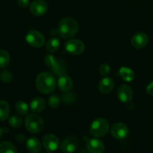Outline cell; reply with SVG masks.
Segmentation results:
<instances>
[{
  "instance_id": "obj_1",
  "label": "cell",
  "mask_w": 153,
  "mask_h": 153,
  "mask_svg": "<svg viewBox=\"0 0 153 153\" xmlns=\"http://www.w3.org/2000/svg\"><path fill=\"white\" fill-rule=\"evenodd\" d=\"M35 86L40 93L49 94L55 91L56 88V81L52 73L43 72L36 77Z\"/></svg>"
},
{
  "instance_id": "obj_2",
  "label": "cell",
  "mask_w": 153,
  "mask_h": 153,
  "mask_svg": "<svg viewBox=\"0 0 153 153\" xmlns=\"http://www.w3.org/2000/svg\"><path fill=\"white\" fill-rule=\"evenodd\" d=\"M79 30V25L72 17L63 18L58 25V32L62 38L70 39L76 35Z\"/></svg>"
},
{
  "instance_id": "obj_3",
  "label": "cell",
  "mask_w": 153,
  "mask_h": 153,
  "mask_svg": "<svg viewBox=\"0 0 153 153\" xmlns=\"http://www.w3.org/2000/svg\"><path fill=\"white\" fill-rule=\"evenodd\" d=\"M110 124L106 119L102 117L97 118L93 121L90 126V133L96 137H104L108 132Z\"/></svg>"
},
{
  "instance_id": "obj_4",
  "label": "cell",
  "mask_w": 153,
  "mask_h": 153,
  "mask_svg": "<svg viewBox=\"0 0 153 153\" xmlns=\"http://www.w3.org/2000/svg\"><path fill=\"white\" fill-rule=\"evenodd\" d=\"M25 126L26 129L32 134H37L43 130L44 122L39 115L36 114H30L25 120Z\"/></svg>"
},
{
  "instance_id": "obj_5",
  "label": "cell",
  "mask_w": 153,
  "mask_h": 153,
  "mask_svg": "<svg viewBox=\"0 0 153 153\" xmlns=\"http://www.w3.org/2000/svg\"><path fill=\"white\" fill-rule=\"evenodd\" d=\"M25 40L30 46L35 48L42 47L45 43L44 36L37 30H30L25 36Z\"/></svg>"
},
{
  "instance_id": "obj_6",
  "label": "cell",
  "mask_w": 153,
  "mask_h": 153,
  "mask_svg": "<svg viewBox=\"0 0 153 153\" xmlns=\"http://www.w3.org/2000/svg\"><path fill=\"white\" fill-rule=\"evenodd\" d=\"M85 44L79 39H70L65 43V49L71 55H78L85 51Z\"/></svg>"
},
{
  "instance_id": "obj_7",
  "label": "cell",
  "mask_w": 153,
  "mask_h": 153,
  "mask_svg": "<svg viewBox=\"0 0 153 153\" xmlns=\"http://www.w3.org/2000/svg\"><path fill=\"white\" fill-rule=\"evenodd\" d=\"M111 134L112 137L117 140H123L128 137L129 130L127 126L123 123H117L112 126L111 128Z\"/></svg>"
},
{
  "instance_id": "obj_8",
  "label": "cell",
  "mask_w": 153,
  "mask_h": 153,
  "mask_svg": "<svg viewBox=\"0 0 153 153\" xmlns=\"http://www.w3.org/2000/svg\"><path fill=\"white\" fill-rule=\"evenodd\" d=\"M30 11L36 16L44 15L48 10V4L43 0H34L29 5Z\"/></svg>"
},
{
  "instance_id": "obj_9",
  "label": "cell",
  "mask_w": 153,
  "mask_h": 153,
  "mask_svg": "<svg viewBox=\"0 0 153 153\" xmlns=\"http://www.w3.org/2000/svg\"><path fill=\"white\" fill-rule=\"evenodd\" d=\"M42 144L48 152H54L59 146V140L52 134H47L43 137Z\"/></svg>"
},
{
  "instance_id": "obj_10",
  "label": "cell",
  "mask_w": 153,
  "mask_h": 153,
  "mask_svg": "<svg viewBox=\"0 0 153 153\" xmlns=\"http://www.w3.org/2000/svg\"><path fill=\"white\" fill-rule=\"evenodd\" d=\"M149 42V37L146 33H136L131 40V45L136 49H142L147 45Z\"/></svg>"
},
{
  "instance_id": "obj_11",
  "label": "cell",
  "mask_w": 153,
  "mask_h": 153,
  "mask_svg": "<svg viewBox=\"0 0 153 153\" xmlns=\"http://www.w3.org/2000/svg\"><path fill=\"white\" fill-rule=\"evenodd\" d=\"M118 99L122 102H128L133 98V91L131 87L127 85H122L117 91Z\"/></svg>"
},
{
  "instance_id": "obj_12",
  "label": "cell",
  "mask_w": 153,
  "mask_h": 153,
  "mask_svg": "<svg viewBox=\"0 0 153 153\" xmlns=\"http://www.w3.org/2000/svg\"><path fill=\"white\" fill-rule=\"evenodd\" d=\"M86 146L90 153H103L105 151L104 143L99 139H90L87 141Z\"/></svg>"
},
{
  "instance_id": "obj_13",
  "label": "cell",
  "mask_w": 153,
  "mask_h": 153,
  "mask_svg": "<svg viewBox=\"0 0 153 153\" xmlns=\"http://www.w3.org/2000/svg\"><path fill=\"white\" fill-rule=\"evenodd\" d=\"M78 148V140L74 137H69L64 140L61 145L62 152L67 153H73Z\"/></svg>"
},
{
  "instance_id": "obj_14",
  "label": "cell",
  "mask_w": 153,
  "mask_h": 153,
  "mask_svg": "<svg viewBox=\"0 0 153 153\" xmlns=\"http://www.w3.org/2000/svg\"><path fill=\"white\" fill-rule=\"evenodd\" d=\"M57 84H58L59 89L63 92H69L72 89L73 85V82L71 78L65 74L58 78Z\"/></svg>"
},
{
  "instance_id": "obj_15",
  "label": "cell",
  "mask_w": 153,
  "mask_h": 153,
  "mask_svg": "<svg viewBox=\"0 0 153 153\" xmlns=\"http://www.w3.org/2000/svg\"><path fill=\"white\" fill-rule=\"evenodd\" d=\"M114 87V83L111 78L105 77L99 83V91L103 94H107L111 92Z\"/></svg>"
},
{
  "instance_id": "obj_16",
  "label": "cell",
  "mask_w": 153,
  "mask_h": 153,
  "mask_svg": "<svg viewBox=\"0 0 153 153\" xmlns=\"http://www.w3.org/2000/svg\"><path fill=\"white\" fill-rule=\"evenodd\" d=\"M26 149L31 153H39L41 151L42 145L37 137H31L27 140L26 141Z\"/></svg>"
},
{
  "instance_id": "obj_17",
  "label": "cell",
  "mask_w": 153,
  "mask_h": 153,
  "mask_svg": "<svg viewBox=\"0 0 153 153\" xmlns=\"http://www.w3.org/2000/svg\"><path fill=\"white\" fill-rule=\"evenodd\" d=\"M46 102L45 100L42 97H35L31 100L30 103V108L34 112H41L46 107Z\"/></svg>"
},
{
  "instance_id": "obj_18",
  "label": "cell",
  "mask_w": 153,
  "mask_h": 153,
  "mask_svg": "<svg viewBox=\"0 0 153 153\" xmlns=\"http://www.w3.org/2000/svg\"><path fill=\"white\" fill-rule=\"evenodd\" d=\"M120 76L126 82H131L134 79V73L131 68L127 67H120L119 70Z\"/></svg>"
},
{
  "instance_id": "obj_19",
  "label": "cell",
  "mask_w": 153,
  "mask_h": 153,
  "mask_svg": "<svg viewBox=\"0 0 153 153\" xmlns=\"http://www.w3.org/2000/svg\"><path fill=\"white\" fill-rule=\"evenodd\" d=\"M10 115V105L5 100H0V121H4Z\"/></svg>"
},
{
  "instance_id": "obj_20",
  "label": "cell",
  "mask_w": 153,
  "mask_h": 153,
  "mask_svg": "<svg viewBox=\"0 0 153 153\" xmlns=\"http://www.w3.org/2000/svg\"><path fill=\"white\" fill-rule=\"evenodd\" d=\"M60 46H61V42H60L59 39L57 38V37H52L47 41L46 49L49 52H55L58 50Z\"/></svg>"
},
{
  "instance_id": "obj_21",
  "label": "cell",
  "mask_w": 153,
  "mask_h": 153,
  "mask_svg": "<svg viewBox=\"0 0 153 153\" xmlns=\"http://www.w3.org/2000/svg\"><path fill=\"white\" fill-rule=\"evenodd\" d=\"M0 153H17V149L10 142L3 141L0 143Z\"/></svg>"
},
{
  "instance_id": "obj_22",
  "label": "cell",
  "mask_w": 153,
  "mask_h": 153,
  "mask_svg": "<svg viewBox=\"0 0 153 153\" xmlns=\"http://www.w3.org/2000/svg\"><path fill=\"white\" fill-rule=\"evenodd\" d=\"M52 71L54 72L55 75L56 76H63L65 74L66 71H67V68H66V65L64 62L62 61H57L55 63V65L52 67Z\"/></svg>"
},
{
  "instance_id": "obj_23",
  "label": "cell",
  "mask_w": 153,
  "mask_h": 153,
  "mask_svg": "<svg viewBox=\"0 0 153 153\" xmlns=\"http://www.w3.org/2000/svg\"><path fill=\"white\" fill-rule=\"evenodd\" d=\"M15 109L19 114L25 116L28 114V105L26 102L23 101L16 102L15 105Z\"/></svg>"
},
{
  "instance_id": "obj_24",
  "label": "cell",
  "mask_w": 153,
  "mask_h": 153,
  "mask_svg": "<svg viewBox=\"0 0 153 153\" xmlns=\"http://www.w3.org/2000/svg\"><path fill=\"white\" fill-rule=\"evenodd\" d=\"M10 63V55L4 49H0V68H4Z\"/></svg>"
},
{
  "instance_id": "obj_25",
  "label": "cell",
  "mask_w": 153,
  "mask_h": 153,
  "mask_svg": "<svg viewBox=\"0 0 153 153\" xmlns=\"http://www.w3.org/2000/svg\"><path fill=\"white\" fill-rule=\"evenodd\" d=\"M9 125L13 128H19L22 126V120L18 115H13V116L10 117L8 120Z\"/></svg>"
},
{
  "instance_id": "obj_26",
  "label": "cell",
  "mask_w": 153,
  "mask_h": 153,
  "mask_svg": "<svg viewBox=\"0 0 153 153\" xmlns=\"http://www.w3.org/2000/svg\"><path fill=\"white\" fill-rule=\"evenodd\" d=\"M60 103H61V100H60L59 97L56 94H53L51 96L48 100V104L52 108H56L59 106Z\"/></svg>"
},
{
  "instance_id": "obj_27",
  "label": "cell",
  "mask_w": 153,
  "mask_h": 153,
  "mask_svg": "<svg viewBox=\"0 0 153 153\" xmlns=\"http://www.w3.org/2000/svg\"><path fill=\"white\" fill-rule=\"evenodd\" d=\"M12 74L7 70H3L0 73V79L4 83H9L12 80Z\"/></svg>"
},
{
  "instance_id": "obj_28",
  "label": "cell",
  "mask_w": 153,
  "mask_h": 153,
  "mask_svg": "<svg viewBox=\"0 0 153 153\" xmlns=\"http://www.w3.org/2000/svg\"><path fill=\"white\" fill-rule=\"evenodd\" d=\"M57 61H58L56 60L55 57L53 56L52 55H47L45 56L44 62L45 64H46L47 66H49V67H53Z\"/></svg>"
},
{
  "instance_id": "obj_29",
  "label": "cell",
  "mask_w": 153,
  "mask_h": 153,
  "mask_svg": "<svg viewBox=\"0 0 153 153\" xmlns=\"http://www.w3.org/2000/svg\"><path fill=\"white\" fill-rule=\"evenodd\" d=\"M100 73L103 76H106L110 73L111 71V67H109L108 64H102L100 66Z\"/></svg>"
},
{
  "instance_id": "obj_30",
  "label": "cell",
  "mask_w": 153,
  "mask_h": 153,
  "mask_svg": "<svg viewBox=\"0 0 153 153\" xmlns=\"http://www.w3.org/2000/svg\"><path fill=\"white\" fill-rule=\"evenodd\" d=\"M63 100L64 102L67 103H70L72 102H73L76 99V97H75L74 94H70V93H68V94H66L64 95H63L62 97Z\"/></svg>"
},
{
  "instance_id": "obj_31",
  "label": "cell",
  "mask_w": 153,
  "mask_h": 153,
  "mask_svg": "<svg viewBox=\"0 0 153 153\" xmlns=\"http://www.w3.org/2000/svg\"><path fill=\"white\" fill-rule=\"evenodd\" d=\"M17 4L20 7H26L29 5V0H17Z\"/></svg>"
},
{
  "instance_id": "obj_32",
  "label": "cell",
  "mask_w": 153,
  "mask_h": 153,
  "mask_svg": "<svg viewBox=\"0 0 153 153\" xmlns=\"http://www.w3.org/2000/svg\"><path fill=\"white\" fill-rule=\"evenodd\" d=\"M146 91L150 95H153V82H151L146 87Z\"/></svg>"
},
{
  "instance_id": "obj_33",
  "label": "cell",
  "mask_w": 153,
  "mask_h": 153,
  "mask_svg": "<svg viewBox=\"0 0 153 153\" xmlns=\"http://www.w3.org/2000/svg\"><path fill=\"white\" fill-rule=\"evenodd\" d=\"M2 135H3V130L0 128V138L2 137Z\"/></svg>"
}]
</instances>
